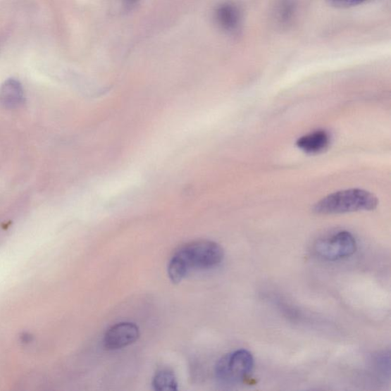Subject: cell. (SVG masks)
Masks as SVG:
<instances>
[{"mask_svg": "<svg viewBox=\"0 0 391 391\" xmlns=\"http://www.w3.org/2000/svg\"><path fill=\"white\" fill-rule=\"evenodd\" d=\"M378 205V198L369 191L349 189L325 197L314 204L313 212L319 215H333L371 211L376 210Z\"/></svg>", "mask_w": 391, "mask_h": 391, "instance_id": "1", "label": "cell"}, {"mask_svg": "<svg viewBox=\"0 0 391 391\" xmlns=\"http://www.w3.org/2000/svg\"><path fill=\"white\" fill-rule=\"evenodd\" d=\"M173 257L189 273L192 269H210L221 265L224 250L214 242L199 240L185 244Z\"/></svg>", "mask_w": 391, "mask_h": 391, "instance_id": "2", "label": "cell"}, {"mask_svg": "<svg viewBox=\"0 0 391 391\" xmlns=\"http://www.w3.org/2000/svg\"><path fill=\"white\" fill-rule=\"evenodd\" d=\"M254 367L251 352L244 349L236 350L225 354L216 366L218 380L228 385L239 384L247 378Z\"/></svg>", "mask_w": 391, "mask_h": 391, "instance_id": "3", "label": "cell"}, {"mask_svg": "<svg viewBox=\"0 0 391 391\" xmlns=\"http://www.w3.org/2000/svg\"><path fill=\"white\" fill-rule=\"evenodd\" d=\"M357 249L356 239L348 231H338L317 240L314 249L317 256L327 261H338L352 256Z\"/></svg>", "mask_w": 391, "mask_h": 391, "instance_id": "4", "label": "cell"}, {"mask_svg": "<svg viewBox=\"0 0 391 391\" xmlns=\"http://www.w3.org/2000/svg\"><path fill=\"white\" fill-rule=\"evenodd\" d=\"M140 336L139 326L130 322L117 323L108 329L104 339L108 350L121 349L137 341Z\"/></svg>", "mask_w": 391, "mask_h": 391, "instance_id": "5", "label": "cell"}, {"mask_svg": "<svg viewBox=\"0 0 391 391\" xmlns=\"http://www.w3.org/2000/svg\"><path fill=\"white\" fill-rule=\"evenodd\" d=\"M216 21L227 33H238L242 24V12L237 4L224 2L217 6L215 11Z\"/></svg>", "mask_w": 391, "mask_h": 391, "instance_id": "6", "label": "cell"}, {"mask_svg": "<svg viewBox=\"0 0 391 391\" xmlns=\"http://www.w3.org/2000/svg\"><path fill=\"white\" fill-rule=\"evenodd\" d=\"M331 141L328 132L316 130L302 136L297 141V147L306 154H315L328 149Z\"/></svg>", "mask_w": 391, "mask_h": 391, "instance_id": "7", "label": "cell"}, {"mask_svg": "<svg viewBox=\"0 0 391 391\" xmlns=\"http://www.w3.org/2000/svg\"><path fill=\"white\" fill-rule=\"evenodd\" d=\"M24 102V90L20 82L15 79L6 80L0 88V104L8 108H15Z\"/></svg>", "mask_w": 391, "mask_h": 391, "instance_id": "8", "label": "cell"}, {"mask_svg": "<svg viewBox=\"0 0 391 391\" xmlns=\"http://www.w3.org/2000/svg\"><path fill=\"white\" fill-rule=\"evenodd\" d=\"M297 8V0H280L276 7L275 17L282 26H287L294 19Z\"/></svg>", "mask_w": 391, "mask_h": 391, "instance_id": "9", "label": "cell"}, {"mask_svg": "<svg viewBox=\"0 0 391 391\" xmlns=\"http://www.w3.org/2000/svg\"><path fill=\"white\" fill-rule=\"evenodd\" d=\"M154 390L159 391L178 390V381L175 373L168 369L158 371L152 380Z\"/></svg>", "mask_w": 391, "mask_h": 391, "instance_id": "10", "label": "cell"}, {"mask_svg": "<svg viewBox=\"0 0 391 391\" xmlns=\"http://www.w3.org/2000/svg\"><path fill=\"white\" fill-rule=\"evenodd\" d=\"M330 5L337 8H349L361 5L371 0H326Z\"/></svg>", "mask_w": 391, "mask_h": 391, "instance_id": "11", "label": "cell"}, {"mask_svg": "<svg viewBox=\"0 0 391 391\" xmlns=\"http://www.w3.org/2000/svg\"><path fill=\"white\" fill-rule=\"evenodd\" d=\"M124 4L126 7L132 8L139 2V0H123Z\"/></svg>", "mask_w": 391, "mask_h": 391, "instance_id": "12", "label": "cell"}]
</instances>
